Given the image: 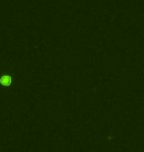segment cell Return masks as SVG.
<instances>
[{"instance_id":"6da1fadb","label":"cell","mask_w":144,"mask_h":152,"mask_svg":"<svg viewBox=\"0 0 144 152\" xmlns=\"http://www.w3.org/2000/svg\"><path fill=\"white\" fill-rule=\"evenodd\" d=\"M11 84V77L9 75H4L0 78V85L1 86H9Z\"/></svg>"}]
</instances>
